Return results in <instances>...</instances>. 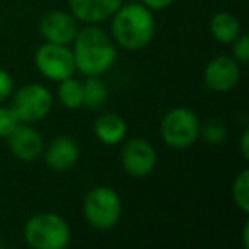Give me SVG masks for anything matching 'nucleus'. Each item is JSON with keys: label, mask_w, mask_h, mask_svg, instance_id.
Listing matches in <instances>:
<instances>
[{"label": "nucleus", "mask_w": 249, "mask_h": 249, "mask_svg": "<svg viewBox=\"0 0 249 249\" xmlns=\"http://www.w3.org/2000/svg\"><path fill=\"white\" fill-rule=\"evenodd\" d=\"M72 53L75 70L87 77H99L113 67L116 60V45L106 31L89 26L77 31Z\"/></svg>", "instance_id": "1"}, {"label": "nucleus", "mask_w": 249, "mask_h": 249, "mask_svg": "<svg viewBox=\"0 0 249 249\" xmlns=\"http://www.w3.org/2000/svg\"><path fill=\"white\" fill-rule=\"evenodd\" d=\"M113 38L126 50H142L152 41L156 33L152 12L143 4L121 5L113 16Z\"/></svg>", "instance_id": "2"}, {"label": "nucleus", "mask_w": 249, "mask_h": 249, "mask_svg": "<svg viewBox=\"0 0 249 249\" xmlns=\"http://www.w3.org/2000/svg\"><path fill=\"white\" fill-rule=\"evenodd\" d=\"M24 239L35 249H63L70 242V227L60 215L43 212L28 218Z\"/></svg>", "instance_id": "3"}, {"label": "nucleus", "mask_w": 249, "mask_h": 249, "mask_svg": "<svg viewBox=\"0 0 249 249\" xmlns=\"http://www.w3.org/2000/svg\"><path fill=\"white\" fill-rule=\"evenodd\" d=\"M84 217L94 229H113L121 217V200L118 193L107 186L90 190L84 200Z\"/></svg>", "instance_id": "4"}, {"label": "nucleus", "mask_w": 249, "mask_h": 249, "mask_svg": "<svg viewBox=\"0 0 249 249\" xmlns=\"http://www.w3.org/2000/svg\"><path fill=\"white\" fill-rule=\"evenodd\" d=\"M160 137L173 149H186L200 137V120L190 107H174L160 121Z\"/></svg>", "instance_id": "5"}, {"label": "nucleus", "mask_w": 249, "mask_h": 249, "mask_svg": "<svg viewBox=\"0 0 249 249\" xmlns=\"http://www.w3.org/2000/svg\"><path fill=\"white\" fill-rule=\"evenodd\" d=\"M52 94L41 84H26L14 94L11 107L18 114L19 121H38L45 118L52 109Z\"/></svg>", "instance_id": "6"}, {"label": "nucleus", "mask_w": 249, "mask_h": 249, "mask_svg": "<svg viewBox=\"0 0 249 249\" xmlns=\"http://www.w3.org/2000/svg\"><path fill=\"white\" fill-rule=\"evenodd\" d=\"M35 63L46 79L58 80V82L72 77L75 72L73 53L72 50L67 48V45H55L46 41L36 52Z\"/></svg>", "instance_id": "7"}, {"label": "nucleus", "mask_w": 249, "mask_h": 249, "mask_svg": "<svg viewBox=\"0 0 249 249\" xmlns=\"http://www.w3.org/2000/svg\"><path fill=\"white\" fill-rule=\"evenodd\" d=\"M156 149L145 139H132L121 149V166L133 178L149 176L156 167Z\"/></svg>", "instance_id": "8"}, {"label": "nucleus", "mask_w": 249, "mask_h": 249, "mask_svg": "<svg viewBox=\"0 0 249 249\" xmlns=\"http://www.w3.org/2000/svg\"><path fill=\"white\" fill-rule=\"evenodd\" d=\"M241 79V69L234 58L227 55L215 56L208 62L203 72L205 86L215 92H227L234 89Z\"/></svg>", "instance_id": "9"}, {"label": "nucleus", "mask_w": 249, "mask_h": 249, "mask_svg": "<svg viewBox=\"0 0 249 249\" xmlns=\"http://www.w3.org/2000/svg\"><path fill=\"white\" fill-rule=\"evenodd\" d=\"M39 31L41 36L48 43L55 45H69L73 41L77 35V22L72 14H67L62 11H52L43 16L39 22Z\"/></svg>", "instance_id": "10"}, {"label": "nucleus", "mask_w": 249, "mask_h": 249, "mask_svg": "<svg viewBox=\"0 0 249 249\" xmlns=\"http://www.w3.org/2000/svg\"><path fill=\"white\" fill-rule=\"evenodd\" d=\"M9 139V149L18 159L29 162V160L38 159L43 154L45 143L43 139L35 128L26 126V124H18V128L7 137Z\"/></svg>", "instance_id": "11"}, {"label": "nucleus", "mask_w": 249, "mask_h": 249, "mask_svg": "<svg viewBox=\"0 0 249 249\" xmlns=\"http://www.w3.org/2000/svg\"><path fill=\"white\" fill-rule=\"evenodd\" d=\"M77 159H79V145L72 137H56L45 150V162L48 164L50 169L56 173H65L72 169Z\"/></svg>", "instance_id": "12"}, {"label": "nucleus", "mask_w": 249, "mask_h": 249, "mask_svg": "<svg viewBox=\"0 0 249 249\" xmlns=\"http://www.w3.org/2000/svg\"><path fill=\"white\" fill-rule=\"evenodd\" d=\"M121 5L123 0H69V7L73 18L89 24L106 21Z\"/></svg>", "instance_id": "13"}, {"label": "nucleus", "mask_w": 249, "mask_h": 249, "mask_svg": "<svg viewBox=\"0 0 249 249\" xmlns=\"http://www.w3.org/2000/svg\"><path fill=\"white\" fill-rule=\"evenodd\" d=\"M94 133L99 142L106 145H118L126 135V121L116 113H103L94 123Z\"/></svg>", "instance_id": "14"}, {"label": "nucleus", "mask_w": 249, "mask_h": 249, "mask_svg": "<svg viewBox=\"0 0 249 249\" xmlns=\"http://www.w3.org/2000/svg\"><path fill=\"white\" fill-rule=\"evenodd\" d=\"M210 33L218 43L229 45L241 35V24L231 12H217L210 21Z\"/></svg>", "instance_id": "15"}, {"label": "nucleus", "mask_w": 249, "mask_h": 249, "mask_svg": "<svg viewBox=\"0 0 249 249\" xmlns=\"http://www.w3.org/2000/svg\"><path fill=\"white\" fill-rule=\"evenodd\" d=\"M106 99V84L99 77H87V80L82 84V106H87L89 109H99L104 106Z\"/></svg>", "instance_id": "16"}, {"label": "nucleus", "mask_w": 249, "mask_h": 249, "mask_svg": "<svg viewBox=\"0 0 249 249\" xmlns=\"http://www.w3.org/2000/svg\"><path fill=\"white\" fill-rule=\"evenodd\" d=\"M58 99L62 104L69 109H77L82 106V82L72 79H63L60 80L58 86Z\"/></svg>", "instance_id": "17"}, {"label": "nucleus", "mask_w": 249, "mask_h": 249, "mask_svg": "<svg viewBox=\"0 0 249 249\" xmlns=\"http://www.w3.org/2000/svg\"><path fill=\"white\" fill-rule=\"evenodd\" d=\"M232 198L242 213H249V171L244 169L232 184Z\"/></svg>", "instance_id": "18"}, {"label": "nucleus", "mask_w": 249, "mask_h": 249, "mask_svg": "<svg viewBox=\"0 0 249 249\" xmlns=\"http://www.w3.org/2000/svg\"><path fill=\"white\" fill-rule=\"evenodd\" d=\"M200 137L207 143L217 145L227 139V126L220 120H208L203 124L200 123Z\"/></svg>", "instance_id": "19"}, {"label": "nucleus", "mask_w": 249, "mask_h": 249, "mask_svg": "<svg viewBox=\"0 0 249 249\" xmlns=\"http://www.w3.org/2000/svg\"><path fill=\"white\" fill-rule=\"evenodd\" d=\"M21 123L18 114L14 113L11 106H2L0 107V139H7Z\"/></svg>", "instance_id": "20"}, {"label": "nucleus", "mask_w": 249, "mask_h": 249, "mask_svg": "<svg viewBox=\"0 0 249 249\" xmlns=\"http://www.w3.org/2000/svg\"><path fill=\"white\" fill-rule=\"evenodd\" d=\"M232 55L237 63H242V65L249 63V38L246 35H239L232 41Z\"/></svg>", "instance_id": "21"}, {"label": "nucleus", "mask_w": 249, "mask_h": 249, "mask_svg": "<svg viewBox=\"0 0 249 249\" xmlns=\"http://www.w3.org/2000/svg\"><path fill=\"white\" fill-rule=\"evenodd\" d=\"M12 89H14V80H12V77L9 75L4 69H0V103H4V101L11 96Z\"/></svg>", "instance_id": "22"}, {"label": "nucleus", "mask_w": 249, "mask_h": 249, "mask_svg": "<svg viewBox=\"0 0 249 249\" xmlns=\"http://www.w3.org/2000/svg\"><path fill=\"white\" fill-rule=\"evenodd\" d=\"M174 0H142V4L149 7L150 11H162V9L169 7Z\"/></svg>", "instance_id": "23"}, {"label": "nucleus", "mask_w": 249, "mask_h": 249, "mask_svg": "<svg viewBox=\"0 0 249 249\" xmlns=\"http://www.w3.org/2000/svg\"><path fill=\"white\" fill-rule=\"evenodd\" d=\"M241 154L246 160L249 159V130L248 128H244V132H242V135H241Z\"/></svg>", "instance_id": "24"}, {"label": "nucleus", "mask_w": 249, "mask_h": 249, "mask_svg": "<svg viewBox=\"0 0 249 249\" xmlns=\"http://www.w3.org/2000/svg\"><path fill=\"white\" fill-rule=\"evenodd\" d=\"M242 246L249 248V224L246 222L244 227H242Z\"/></svg>", "instance_id": "25"}]
</instances>
